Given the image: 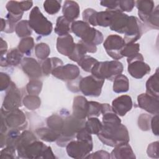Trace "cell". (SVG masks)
<instances>
[{"label":"cell","mask_w":159,"mask_h":159,"mask_svg":"<svg viewBox=\"0 0 159 159\" xmlns=\"http://www.w3.org/2000/svg\"><path fill=\"white\" fill-rule=\"evenodd\" d=\"M29 24L36 34L42 36L49 35L53 30L52 23L43 16L37 6L31 10L29 16Z\"/></svg>","instance_id":"cell-5"},{"label":"cell","mask_w":159,"mask_h":159,"mask_svg":"<svg viewBox=\"0 0 159 159\" xmlns=\"http://www.w3.org/2000/svg\"><path fill=\"white\" fill-rule=\"evenodd\" d=\"M71 30L84 43L99 45L104 40L102 34L98 30L90 27L83 20H75L71 24Z\"/></svg>","instance_id":"cell-2"},{"label":"cell","mask_w":159,"mask_h":159,"mask_svg":"<svg viewBox=\"0 0 159 159\" xmlns=\"http://www.w3.org/2000/svg\"><path fill=\"white\" fill-rule=\"evenodd\" d=\"M20 6L23 11H27L32 7L33 2L31 1H20Z\"/></svg>","instance_id":"cell-58"},{"label":"cell","mask_w":159,"mask_h":159,"mask_svg":"<svg viewBox=\"0 0 159 159\" xmlns=\"http://www.w3.org/2000/svg\"><path fill=\"white\" fill-rule=\"evenodd\" d=\"M23 71L30 79H39L42 75V70L38 61L31 57H24L20 63Z\"/></svg>","instance_id":"cell-14"},{"label":"cell","mask_w":159,"mask_h":159,"mask_svg":"<svg viewBox=\"0 0 159 159\" xmlns=\"http://www.w3.org/2000/svg\"><path fill=\"white\" fill-rule=\"evenodd\" d=\"M42 82L39 79H31L26 86V90L29 94L37 95L41 92Z\"/></svg>","instance_id":"cell-43"},{"label":"cell","mask_w":159,"mask_h":159,"mask_svg":"<svg viewBox=\"0 0 159 159\" xmlns=\"http://www.w3.org/2000/svg\"><path fill=\"white\" fill-rule=\"evenodd\" d=\"M47 145L37 140L30 143L24 150L22 158H42Z\"/></svg>","instance_id":"cell-18"},{"label":"cell","mask_w":159,"mask_h":159,"mask_svg":"<svg viewBox=\"0 0 159 159\" xmlns=\"http://www.w3.org/2000/svg\"><path fill=\"white\" fill-rule=\"evenodd\" d=\"M75 44L73 37L69 34L57 38L56 47L58 53L63 55L69 57L72 53Z\"/></svg>","instance_id":"cell-17"},{"label":"cell","mask_w":159,"mask_h":159,"mask_svg":"<svg viewBox=\"0 0 159 159\" xmlns=\"http://www.w3.org/2000/svg\"><path fill=\"white\" fill-rule=\"evenodd\" d=\"M86 53L87 50L82 42L80 40L75 44L74 50L72 53L68 57V58L73 61L78 62L83 57L86 55Z\"/></svg>","instance_id":"cell-37"},{"label":"cell","mask_w":159,"mask_h":159,"mask_svg":"<svg viewBox=\"0 0 159 159\" xmlns=\"http://www.w3.org/2000/svg\"><path fill=\"white\" fill-rule=\"evenodd\" d=\"M76 137L77 140H87V141H92L93 139L91 137V134H90L86 129L83 127L81 128L76 134Z\"/></svg>","instance_id":"cell-54"},{"label":"cell","mask_w":159,"mask_h":159,"mask_svg":"<svg viewBox=\"0 0 159 159\" xmlns=\"http://www.w3.org/2000/svg\"><path fill=\"white\" fill-rule=\"evenodd\" d=\"M64 124V119L57 114H53L47 119V125L50 129L61 134Z\"/></svg>","instance_id":"cell-33"},{"label":"cell","mask_w":159,"mask_h":159,"mask_svg":"<svg viewBox=\"0 0 159 159\" xmlns=\"http://www.w3.org/2000/svg\"><path fill=\"white\" fill-rule=\"evenodd\" d=\"M63 16L70 22L76 19L80 15V9L78 4L74 1H65L62 7Z\"/></svg>","instance_id":"cell-24"},{"label":"cell","mask_w":159,"mask_h":159,"mask_svg":"<svg viewBox=\"0 0 159 159\" xmlns=\"http://www.w3.org/2000/svg\"><path fill=\"white\" fill-rule=\"evenodd\" d=\"M85 122V119L76 118L72 114L65 117L60 135L56 141L57 144L60 147L66 146L76 137L78 132L84 127Z\"/></svg>","instance_id":"cell-4"},{"label":"cell","mask_w":159,"mask_h":159,"mask_svg":"<svg viewBox=\"0 0 159 159\" xmlns=\"http://www.w3.org/2000/svg\"><path fill=\"white\" fill-rule=\"evenodd\" d=\"M158 68L146 82V93L157 98H159V76Z\"/></svg>","instance_id":"cell-26"},{"label":"cell","mask_w":159,"mask_h":159,"mask_svg":"<svg viewBox=\"0 0 159 159\" xmlns=\"http://www.w3.org/2000/svg\"><path fill=\"white\" fill-rule=\"evenodd\" d=\"M50 53V48L48 44L45 43H37L35 47V54L39 60H45L47 58Z\"/></svg>","instance_id":"cell-41"},{"label":"cell","mask_w":159,"mask_h":159,"mask_svg":"<svg viewBox=\"0 0 159 159\" xmlns=\"http://www.w3.org/2000/svg\"><path fill=\"white\" fill-rule=\"evenodd\" d=\"M102 104L96 101H88L86 117H98L102 112Z\"/></svg>","instance_id":"cell-39"},{"label":"cell","mask_w":159,"mask_h":159,"mask_svg":"<svg viewBox=\"0 0 159 159\" xmlns=\"http://www.w3.org/2000/svg\"><path fill=\"white\" fill-rule=\"evenodd\" d=\"M20 130L16 129H11L5 134V145L11 146L16 148L17 143L20 135ZM17 150V149H16Z\"/></svg>","instance_id":"cell-38"},{"label":"cell","mask_w":159,"mask_h":159,"mask_svg":"<svg viewBox=\"0 0 159 159\" xmlns=\"http://www.w3.org/2000/svg\"><path fill=\"white\" fill-rule=\"evenodd\" d=\"M137 102L139 107L152 114H158V98L148 94L142 93L138 96Z\"/></svg>","instance_id":"cell-15"},{"label":"cell","mask_w":159,"mask_h":159,"mask_svg":"<svg viewBox=\"0 0 159 159\" xmlns=\"http://www.w3.org/2000/svg\"><path fill=\"white\" fill-rule=\"evenodd\" d=\"M115 11L116 10L106 9L104 11L98 12L96 15L97 25L105 27L110 26Z\"/></svg>","instance_id":"cell-31"},{"label":"cell","mask_w":159,"mask_h":159,"mask_svg":"<svg viewBox=\"0 0 159 159\" xmlns=\"http://www.w3.org/2000/svg\"><path fill=\"white\" fill-rule=\"evenodd\" d=\"M1 31L4 32L5 27H6V20L5 19L1 18Z\"/></svg>","instance_id":"cell-60"},{"label":"cell","mask_w":159,"mask_h":159,"mask_svg":"<svg viewBox=\"0 0 159 159\" xmlns=\"http://www.w3.org/2000/svg\"><path fill=\"white\" fill-rule=\"evenodd\" d=\"M140 50V45L137 43H126L121 51L122 56L130 58L138 53Z\"/></svg>","instance_id":"cell-42"},{"label":"cell","mask_w":159,"mask_h":159,"mask_svg":"<svg viewBox=\"0 0 159 159\" xmlns=\"http://www.w3.org/2000/svg\"><path fill=\"white\" fill-rule=\"evenodd\" d=\"M158 142L156 141L148 145L147 150V155L153 158H158Z\"/></svg>","instance_id":"cell-51"},{"label":"cell","mask_w":159,"mask_h":159,"mask_svg":"<svg viewBox=\"0 0 159 159\" xmlns=\"http://www.w3.org/2000/svg\"><path fill=\"white\" fill-rule=\"evenodd\" d=\"M35 134L39 137L45 142H53L57 141L60 134L50 129L49 127H40L35 130Z\"/></svg>","instance_id":"cell-27"},{"label":"cell","mask_w":159,"mask_h":159,"mask_svg":"<svg viewBox=\"0 0 159 159\" xmlns=\"http://www.w3.org/2000/svg\"><path fill=\"white\" fill-rule=\"evenodd\" d=\"M6 8L8 11V13L12 16L22 18L24 14V11L22 10L20 2L16 1H10L6 4Z\"/></svg>","instance_id":"cell-40"},{"label":"cell","mask_w":159,"mask_h":159,"mask_svg":"<svg viewBox=\"0 0 159 159\" xmlns=\"http://www.w3.org/2000/svg\"><path fill=\"white\" fill-rule=\"evenodd\" d=\"M93 143L87 140H71L66 145L68 155L73 158H84L93 150Z\"/></svg>","instance_id":"cell-7"},{"label":"cell","mask_w":159,"mask_h":159,"mask_svg":"<svg viewBox=\"0 0 159 159\" xmlns=\"http://www.w3.org/2000/svg\"><path fill=\"white\" fill-rule=\"evenodd\" d=\"M22 103L29 110L33 111L38 109L41 104V100L37 95L29 94L22 99Z\"/></svg>","instance_id":"cell-35"},{"label":"cell","mask_w":159,"mask_h":159,"mask_svg":"<svg viewBox=\"0 0 159 159\" xmlns=\"http://www.w3.org/2000/svg\"><path fill=\"white\" fill-rule=\"evenodd\" d=\"M12 81L10 76L3 72L0 73V90L4 91L7 90L10 86Z\"/></svg>","instance_id":"cell-52"},{"label":"cell","mask_w":159,"mask_h":159,"mask_svg":"<svg viewBox=\"0 0 159 159\" xmlns=\"http://www.w3.org/2000/svg\"><path fill=\"white\" fill-rule=\"evenodd\" d=\"M61 1L47 0L43 2L45 11L50 15H53L59 12L61 8Z\"/></svg>","instance_id":"cell-44"},{"label":"cell","mask_w":159,"mask_h":159,"mask_svg":"<svg viewBox=\"0 0 159 159\" xmlns=\"http://www.w3.org/2000/svg\"><path fill=\"white\" fill-rule=\"evenodd\" d=\"M158 114L154 115L151 118L150 120V127L152 132L157 136L158 135Z\"/></svg>","instance_id":"cell-56"},{"label":"cell","mask_w":159,"mask_h":159,"mask_svg":"<svg viewBox=\"0 0 159 159\" xmlns=\"http://www.w3.org/2000/svg\"><path fill=\"white\" fill-rule=\"evenodd\" d=\"M86 158H99V159H109L111 158L110 153L104 150H99L86 156Z\"/></svg>","instance_id":"cell-53"},{"label":"cell","mask_w":159,"mask_h":159,"mask_svg":"<svg viewBox=\"0 0 159 159\" xmlns=\"http://www.w3.org/2000/svg\"><path fill=\"white\" fill-rule=\"evenodd\" d=\"M112 159H134L136 158L130 145L127 143L116 147L110 153Z\"/></svg>","instance_id":"cell-22"},{"label":"cell","mask_w":159,"mask_h":159,"mask_svg":"<svg viewBox=\"0 0 159 159\" xmlns=\"http://www.w3.org/2000/svg\"><path fill=\"white\" fill-rule=\"evenodd\" d=\"M135 5V1L132 0L119 1V9L121 12H131Z\"/></svg>","instance_id":"cell-50"},{"label":"cell","mask_w":159,"mask_h":159,"mask_svg":"<svg viewBox=\"0 0 159 159\" xmlns=\"http://www.w3.org/2000/svg\"><path fill=\"white\" fill-rule=\"evenodd\" d=\"M135 5L138 9L139 18L145 24L154 9V2L150 0H139L135 1Z\"/></svg>","instance_id":"cell-25"},{"label":"cell","mask_w":159,"mask_h":159,"mask_svg":"<svg viewBox=\"0 0 159 159\" xmlns=\"http://www.w3.org/2000/svg\"><path fill=\"white\" fill-rule=\"evenodd\" d=\"M147 25L153 29H158L159 28V9L157 6L148 17L146 23Z\"/></svg>","instance_id":"cell-47"},{"label":"cell","mask_w":159,"mask_h":159,"mask_svg":"<svg viewBox=\"0 0 159 159\" xmlns=\"http://www.w3.org/2000/svg\"><path fill=\"white\" fill-rule=\"evenodd\" d=\"M23 54L18 50V48L11 49L6 55L1 56V66H17L21 63L23 60Z\"/></svg>","instance_id":"cell-21"},{"label":"cell","mask_w":159,"mask_h":159,"mask_svg":"<svg viewBox=\"0 0 159 159\" xmlns=\"http://www.w3.org/2000/svg\"><path fill=\"white\" fill-rule=\"evenodd\" d=\"M151 117L149 115L146 114H141L138 120V125L139 128L143 131H147L150 128Z\"/></svg>","instance_id":"cell-48"},{"label":"cell","mask_w":159,"mask_h":159,"mask_svg":"<svg viewBox=\"0 0 159 159\" xmlns=\"http://www.w3.org/2000/svg\"><path fill=\"white\" fill-rule=\"evenodd\" d=\"M84 128L90 134L98 135L102 128V124L98 117H89L85 122Z\"/></svg>","instance_id":"cell-32"},{"label":"cell","mask_w":159,"mask_h":159,"mask_svg":"<svg viewBox=\"0 0 159 159\" xmlns=\"http://www.w3.org/2000/svg\"><path fill=\"white\" fill-rule=\"evenodd\" d=\"M98 11L92 9V8H87L86 9L82 14L83 20L85 22L88 23L89 25H91L93 26H97L96 24V15Z\"/></svg>","instance_id":"cell-46"},{"label":"cell","mask_w":159,"mask_h":159,"mask_svg":"<svg viewBox=\"0 0 159 159\" xmlns=\"http://www.w3.org/2000/svg\"><path fill=\"white\" fill-rule=\"evenodd\" d=\"M87 99L82 96H77L74 98L73 102L72 115L80 119H86L88 109Z\"/></svg>","instance_id":"cell-20"},{"label":"cell","mask_w":159,"mask_h":159,"mask_svg":"<svg viewBox=\"0 0 159 159\" xmlns=\"http://www.w3.org/2000/svg\"><path fill=\"white\" fill-rule=\"evenodd\" d=\"M127 61L128 73L134 78L141 79L151 71L150 66L144 62L143 57L140 53L130 58H127Z\"/></svg>","instance_id":"cell-8"},{"label":"cell","mask_w":159,"mask_h":159,"mask_svg":"<svg viewBox=\"0 0 159 159\" xmlns=\"http://www.w3.org/2000/svg\"><path fill=\"white\" fill-rule=\"evenodd\" d=\"M1 116L4 118L9 128L22 130L27 127V122L25 115L19 109L9 111H4L1 109Z\"/></svg>","instance_id":"cell-9"},{"label":"cell","mask_w":159,"mask_h":159,"mask_svg":"<svg viewBox=\"0 0 159 159\" xmlns=\"http://www.w3.org/2000/svg\"><path fill=\"white\" fill-rule=\"evenodd\" d=\"M113 91L116 93H125L129 89V81L124 75H117L113 80Z\"/></svg>","instance_id":"cell-29"},{"label":"cell","mask_w":159,"mask_h":159,"mask_svg":"<svg viewBox=\"0 0 159 159\" xmlns=\"http://www.w3.org/2000/svg\"><path fill=\"white\" fill-rule=\"evenodd\" d=\"M119 1H100V4L106 7L109 10H116L119 9Z\"/></svg>","instance_id":"cell-55"},{"label":"cell","mask_w":159,"mask_h":159,"mask_svg":"<svg viewBox=\"0 0 159 159\" xmlns=\"http://www.w3.org/2000/svg\"><path fill=\"white\" fill-rule=\"evenodd\" d=\"M1 41V48H0V51H1V56L4 55V54L6 53L7 52V42L4 40L2 38L0 39Z\"/></svg>","instance_id":"cell-59"},{"label":"cell","mask_w":159,"mask_h":159,"mask_svg":"<svg viewBox=\"0 0 159 159\" xmlns=\"http://www.w3.org/2000/svg\"><path fill=\"white\" fill-rule=\"evenodd\" d=\"M124 70L123 65L118 60L98 61L91 69L92 75L101 80L113 81Z\"/></svg>","instance_id":"cell-3"},{"label":"cell","mask_w":159,"mask_h":159,"mask_svg":"<svg viewBox=\"0 0 159 159\" xmlns=\"http://www.w3.org/2000/svg\"><path fill=\"white\" fill-rule=\"evenodd\" d=\"M80 70L78 66L68 63L55 68L52 72V75L55 78L62 81H71L80 76Z\"/></svg>","instance_id":"cell-13"},{"label":"cell","mask_w":159,"mask_h":159,"mask_svg":"<svg viewBox=\"0 0 159 159\" xmlns=\"http://www.w3.org/2000/svg\"><path fill=\"white\" fill-rule=\"evenodd\" d=\"M142 27L140 21L135 16H129L128 23L124 32L126 43H135L142 35Z\"/></svg>","instance_id":"cell-12"},{"label":"cell","mask_w":159,"mask_h":159,"mask_svg":"<svg viewBox=\"0 0 159 159\" xmlns=\"http://www.w3.org/2000/svg\"><path fill=\"white\" fill-rule=\"evenodd\" d=\"M54 30L58 37L68 35L71 31V22L63 16H60L57 19Z\"/></svg>","instance_id":"cell-30"},{"label":"cell","mask_w":159,"mask_h":159,"mask_svg":"<svg viewBox=\"0 0 159 159\" xmlns=\"http://www.w3.org/2000/svg\"><path fill=\"white\" fill-rule=\"evenodd\" d=\"M98 61L89 55H85L83 57L78 63V65L86 72H91L92 68Z\"/></svg>","instance_id":"cell-45"},{"label":"cell","mask_w":159,"mask_h":159,"mask_svg":"<svg viewBox=\"0 0 159 159\" xmlns=\"http://www.w3.org/2000/svg\"><path fill=\"white\" fill-rule=\"evenodd\" d=\"M22 102L21 92L16 84L12 81L10 86L6 90L1 109L7 111L17 109L21 107Z\"/></svg>","instance_id":"cell-11"},{"label":"cell","mask_w":159,"mask_h":159,"mask_svg":"<svg viewBox=\"0 0 159 159\" xmlns=\"http://www.w3.org/2000/svg\"><path fill=\"white\" fill-rule=\"evenodd\" d=\"M16 148L6 146V147L1 150L0 159H11L16 158Z\"/></svg>","instance_id":"cell-49"},{"label":"cell","mask_w":159,"mask_h":159,"mask_svg":"<svg viewBox=\"0 0 159 159\" xmlns=\"http://www.w3.org/2000/svg\"><path fill=\"white\" fill-rule=\"evenodd\" d=\"M15 32L19 37L25 38L30 37L32 34V29L29 25V20H22L19 21L16 25Z\"/></svg>","instance_id":"cell-34"},{"label":"cell","mask_w":159,"mask_h":159,"mask_svg":"<svg viewBox=\"0 0 159 159\" xmlns=\"http://www.w3.org/2000/svg\"><path fill=\"white\" fill-rule=\"evenodd\" d=\"M128 19L129 16L127 14L123 13L119 9L116 10L109 26L111 30L119 34H124L128 23Z\"/></svg>","instance_id":"cell-19"},{"label":"cell","mask_w":159,"mask_h":159,"mask_svg":"<svg viewBox=\"0 0 159 159\" xmlns=\"http://www.w3.org/2000/svg\"><path fill=\"white\" fill-rule=\"evenodd\" d=\"M55 156L54 155L52 148L50 147H47L45 148L43 155H42V158H55Z\"/></svg>","instance_id":"cell-57"},{"label":"cell","mask_w":159,"mask_h":159,"mask_svg":"<svg viewBox=\"0 0 159 159\" xmlns=\"http://www.w3.org/2000/svg\"><path fill=\"white\" fill-rule=\"evenodd\" d=\"M104 83V80L99 79L91 75L81 78L79 89L84 96L98 97L101 93Z\"/></svg>","instance_id":"cell-6"},{"label":"cell","mask_w":159,"mask_h":159,"mask_svg":"<svg viewBox=\"0 0 159 159\" xmlns=\"http://www.w3.org/2000/svg\"><path fill=\"white\" fill-rule=\"evenodd\" d=\"M34 47V40L31 37H27L22 39L19 43L17 48L22 53L29 55Z\"/></svg>","instance_id":"cell-36"},{"label":"cell","mask_w":159,"mask_h":159,"mask_svg":"<svg viewBox=\"0 0 159 159\" xmlns=\"http://www.w3.org/2000/svg\"><path fill=\"white\" fill-rule=\"evenodd\" d=\"M63 63L62 60L57 57L47 58L42 63V70L43 75L45 76H48L52 73V71L57 67L63 65Z\"/></svg>","instance_id":"cell-28"},{"label":"cell","mask_w":159,"mask_h":159,"mask_svg":"<svg viewBox=\"0 0 159 159\" xmlns=\"http://www.w3.org/2000/svg\"><path fill=\"white\" fill-rule=\"evenodd\" d=\"M97 135L104 145L112 147L129 143L130 140L128 130L122 124H102Z\"/></svg>","instance_id":"cell-1"},{"label":"cell","mask_w":159,"mask_h":159,"mask_svg":"<svg viewBox=\"0 0 159 159\" xmlns=\"http://www.w3.org/2000/svg\"><path fill=\"white\" fill-rule=\"evenodd\" d=\"M37 140L36 136L30 130L23 131L18 139L17 143V152L18 155V158H22L23 153L25 148L32 142Z\"/></svg>","instance_id":"cell-23"},{"label":"cell","mask_w":159,"mask_h":159,"mask_svg":"<svg viewBox=\"0 0 159 159\" xmlns=\"http://www.w3.org/2000/svg\"><path fill=\"white\" fill-rule=\"evenodd\" d=\"M132 100L129 95H122L112 102V109L113 112L119 116H125L132 107Z\"/></svg>","instance_id":"cell-16"},{"label":"cell","mask_w":159,"mask_h":159,"mask_svg":"<svg viewBox=\"0 0 159 159\" xmlns=\"http://www.w3.org/2000/svg\"><path fill=\"white\" fill-rule=\"evenodd\" d=\"M126 44L124 39L119 35H109L104 40L103 47L107 55L114 60L121 59L123 57L121 51Z\"/></svg>","instance_id":"cell-10"}]
</instances>
